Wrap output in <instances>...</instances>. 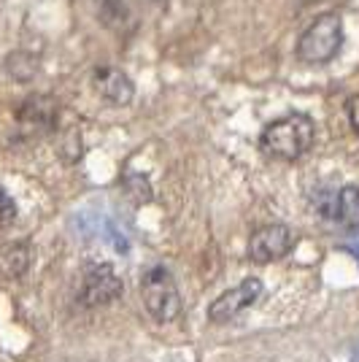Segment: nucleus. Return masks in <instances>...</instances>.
Returning a JSON list of instances; mask_svg holds the SVG:
<instances>
[{"label":"nucleus","mask_w":359,"mask_h":362,"mask_svg":"<svg viewBox=\"0 0 359 362\" xmlns=\"http://www.w3.org/2000/svg\"><path fill=\"white\" fill-rule=\"evenodd\" d=\"M343 46V22L338 14H322L300 35L298 57L308 65H324Z\"/></svg>","instance_id":"f03ea898"},{"label":"nucleus","mask_w":359,"mask_h":362,"mask_svg":"<svg viewBox=\"0 0 359 362\" xmlns=\"http://www.w3.org/2000/svg\"><path fill=\"white\" fill-rule=\"evenodd\" d=\"M127 192L135 197V203H149L151 200L149 181H146V176H138V173L127 176Z\"/></svg>","instance_id":"1a4fd4ad"},{"label":"nucleus","mask_w":359,"mask_h":362,"mask_svg":"<svg viewBox=\"0 0 359 362\" xmlns=\"http://www.w3.org/2000/svg\"><path fill=\"white\" fill-rule=\"evenodd\" d=\"M302 3H311V0H302Z\"/></svg>","instance_id":"4468645a"},{"label":"nucleus","mask_w":359,"mask_h":362,"mask_svg":"<svg viewBox=\"0 0 359 362\" xmlns=\"http://www.w3.org/2000/svg\"><path fill=\"white\" fill-rule=\"evenodd\" d=\"M314 136V122L305 114H289V117L270 122L262 130L259 146L268 157H276V160H300L305 151L311 149Z\"/></svg>","instance_id":"f257e3e1"},{"label":"nucleus","mask_w":359,"mask_h":362,"mask_svg":"<svg viewBox=\"0 0 359 362\" xmlns=\"http://www.w3.org/2000/svg\"><path fill=\"white\" fill-rule=\"evenodd\" d=\"M122 295V279L114 273L111 265H92L84 273V284L78 292V300L87 308H98L105 303L117 300Z\"/></svg>","instance_id":"20e7f679"},{"label":"nucleus","mask_w":359,"mask_h":362,"mask_svg":"<svg viewBox=\"0 0 359 362\" xmlns=\"http://www.w3.org/2000/svg\"><path fill=\"white\" fill-rule=\"evenodd\" d=\"M259 298H262V281L259 279H246V281H240L238 287L227 289L211 303L208 319L211 322H227V319L238 317L240 311L252 308Z\"/></svg>","instance_id":"39448f33"},{"label":"nucleus","mask_w":359,"mask_h":362,"mask_svg":"<svg viewBox=\"0 0 359 362\" xmlns=\"http://www.w3.org/2000/svg\"><path fill=\"white\" fill-rule=\"evenodd\" d=\"M92 84H95V90L100 92L108 103H117V106H127L135 95V87H133V81H130V76L124 74V71H119V68H114V65H100V68H95Z\"/></svg>","instance_id":"0eeeda50"},{"label":"nucleus","mask_w":359,"mask_h":362,"mask_svg":"<svg viewBox=\"0 0 359 362\" xmlns=\"http://www.w3.org/2000/svg\"><path fill=\"white\" fill-rule=\"evenodd\" d=\"M351 362H359V344L351 349Z\"/></svg>","instance_id":"ddd939ff"},{"label":"nucleus","mask_w":359,"mask_h":362,"mask_svg":"<svg viewBox=\"0 0 359 362\" xmlns=\"http://www.w3.org/2000/svg\"><path fill=\"white\" fill-rule=\"evenodd\" d=\"M289 249H292V233L284 225L259 227L249 241V257L259 265L281 259L284 255H289Z\"/></svg>","instance_id":"423d86ee"},{"label":"nucleus","mask_w":359,"mask_h":362,"mask_svg":"<svg viewBox=\"0 0 359 362\" xmlns=\"http://www.w3.org/2000/svg\"><path fill=\"white\" fill-rule=\"evenodd\" d=\"M332 222H338L346 230H359V187L348 184L335 195V216Z\"/></svg>","instance_id":"6e6552de"},{"label":"nucleus","mask_w":359,"mask_h":362,"mask_svg":"<svg viewBox=\"0 0 359 362\" xmlns=\"http://www.w3.org/2000/svg\"><path fill=\"white\" fill-rule=\"evenodd\" d=\"M346 111H348V122H351L354 133L359 136V95L348 98V103H346Z\"/></svg>","instance_id":"9b49d317"},{"label":"nucleus","mask_w":359,"mask_h":362,"mask_svg":"<svg viewBox=\"0 0 359 362\" xmlns=\"http://www.w3.org/2000/svg\"><path fill=\"white\" fill-rule=\"evenodd\" d=\"M141 298L143 305L157 322H173L181 314V298L176 281L167 268L154 265L141 279Z\"/></svg>","instance_id":"7ed1b4c3"},{"label":"nucleus","mask_w":359,"mask_h":362,"mask_svg":"<svg viewBox=\"0 0 359 362\" xmlns=\"http://www.w3.org/2000/svg\"><path fill=\"white\" fill-rule=\"evenodd\" d=\"M341 249H343V252H348V255H351V257H354V259L359 262V235H354V238H348V241H346L343 246H341Z\"/></svg>","instance_id":"f8f14e48"},{"label":"nucleus","mask_w":359,"mask_h":362,"mask_svg":"<svg viewBox=\"0 0 359 362\" xmlns=\"http://www.w3.org/2000/svg\"><path fill=\"white\" fill-rule=\"evenodd\" d=\"M16 219V203L14 197L8 195L3 187H0V230L8 227Z\"/></svg>","instance_id":"9d476101"}]
</instances>
